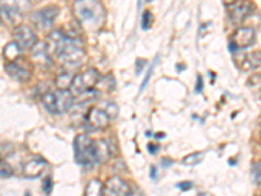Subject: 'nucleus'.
<instances>
[{
	"label": "nucleus",
	"instance_id": "18",
	"mask_svg": "<svg viewBox=\"0 0 261 196\" xmlns=\"http://www.w3.org/2000/svg\"><path fill=\"white\" fill-rule=\"evenodd\" d=\"M73 79L74 76H72L71 74H60L58 75L55 83H57L58 88L60 90H69L71 89L72 83H73Z\"/></svg>",
	"mask_w": 261,
	"mask_h": 196
},
{
	"label": "nucleus",
	"instance_id": "9",
	"mask_svg": "<svg viewBox=\"0 0 261 196\" xmlns=\"http://www.w3.org/2000/svg\"><path fill=\"white\" fill-rule=\"evenodd\" d=\"M255 38L256 32L252 27H241L232 34L231 43L237 48H247L253 45Z\"/></svg>",
	"mask_w": 261,
	"mask_h": 196
},
{
	"label": "nucleus",
	"instance_id": "1",
	"mask_svg": "<svg viewBox=\"0 0 261 196\" xmlns=\"http://www.w3.org/2000/svg\"><path fill=\"white\" fill-rule=\"evenodd\" d=\"M48 54L67 65H77L85 55L83 43L77 37L67 36L59 30H54L47 36Z\"/></svg>",
	"mask_w": 261,
	"mask_h": 196
},
{
	"label": "nucleus",
	"instance_id": "14",
	"mask_svg": "<svg viewBox=\"0 0 261 196\" xmlns=\"http://www.w3.org/2000/svg\"><path fill=\"white\" fill-rule=\"evenodd\" d=\"M95 163H103L111 157L110 144L106 140H94Z\"/></svg>",
	"mask_w": 261,
	"mask_h": 196
},
{
	"label": "nucleus",
	"instance_id": "6",
	"mask_svg": "<svg viewBox=\"0 0 261 196\" xmlns=\"http://www.w3.org/2000/svg\"><path fill=\"white\" fill-rule=\"evenodd\" d=\"M227 8L228 17L234 24H241L246 20L251 13L252 9V4L249 2H230V3L225 4Z\"/></svg>",
	"mask_w": 261,
	"mask_h": 196
},
{
	"label": "nucleus",
	"instance_id": "4",
	"mask_svg": "<svg viewBox=\"0 0 261 196\" xmlns=\"http://www.w3.org/2000/svg\"><path fill=\"white\" fill-rule=\"evenodd\" d=\"M101 75L97 69L90 68L88 71L83 72V74H79L74 76L73 83H72L71 86V92L73 95H79L80 97L81 94L86 92H90L98 85L99 80H101Z\"/></svg>",
	"mask_w": 261,
	"mask_h": 196
},
{
	"label": "nucleus",
	"instance_id": "23",
	"mask_svg": "<svg viewBox=\"0 0 261 196\" xmlns=\"http://www.w3.org/2000/svg\"><path fill=\"white\" fill-rule=\"evenodd\" d=\"M157 62H158V57H155L154 62H153V64H151V67H150V68H149L148 74H146L145 79H144L143 84H141V88H140V92H143V90L145 89V86L148 85V83H149V79H150L151 74H153V71H154V67H155V64H157Z\"/></svg>",
	"mask_w": 261,
	"mask_h": 196
},
{
	"label": "nucleus",
	"instance_id": "7",
	"mask_svg": "<svg viewBox=\"0 0 261 196\" xmlns=\"http://www.w3.org/2000/svg\"><path fill=\"white\" fill-rule=\"evenodd\" d=\"M13 37H15L17 45L20 46L21 50H30L38 43L37 42L36 33L33 32L27 25H17L13 30Z\"/></svg>",
	"mask_w": 261,
	"mask_h": 196
},
{
	"label": "nucleus",
	"instance_id": "28",
	"mask_svg": "<svg viewBox=\"0 0 261 196\" xmlns=\"http://www.w3.org/2000/svg\"><path fill=\"white\" fill-rule=\"evenodd\" d=\"M192 186H193L192 182H183V183L178 184V187H180L183 191L191 190V187H192Z\"/></svg>",
	"mask_w": 261,
	"mask_h": 196
},
{
	"label": "nucleus",
	"instance_id": "16",
	"mask_svg": "<svg viewBox=\"0 0 261 196\" xmlns=\"http://www.w3.org/2000/svg\"><path fill=\"white\" fill-rule=\"evenodd\" d=\"M4 58L8 60V63L17 62L18 58H20L21 47L17 45V42H11L4 47Z\"/></svg>",
	"mask_w": 261,
	"mask_h": 196
},
{
	"label": "nucleus",
	"instance_id": "17",
	"mask_svg": "<svg viewBox=\"0 0 261 196\" xmlns=\"http://www.w3.org/2000/svg\"><path fill=\"white\" fill-rule=\"evenodd\" d=\"M204 152H193V153H190L186 157L181 160V163L186 165V166H195V165H199L204 161Z\"/></svg>",
	"mask_w": 261,
	"mask_h": 196
},
{
	"label": "nucleus",
	"instance_id": "27",
	"mask_svg": "<svg viewBox=\"0 0 261 196\" xmlns=\"http://www.w3.org/2000/svg\"><path fill=\"white\" fill-rule=\"evenodd\" d=\"M145 59H137L136 60V74H140V71L145 67Z\"/></svg>",
	"mask_w": 261,
	"mask_h": 196
},
{
	"label": "nucleus",
	"instance_id": "19",
	"mask_svg": "<svg viewBox=\"0 0 261 196\" xmlns=\"http://www.w3.org/2000/svg\"><path fill=\"white\" fill-rule=\"evenodd\" d=\"M42 102H43L45 107L47 109V111L54 113V93H45V94L42 95Z\"/></svg>",
	"mask_w": 261,
	"mask_h": 196
},
{
	"label": "nucleus",
	"instance_id": "29",
	"mask_svg": "<svg viewBox=\"0 0 261 196\" xmlns=\"http://www.w3.org/2000/svg\"><path fill=\"white\" fill-rule=\"evenodd\" d=\"M158 149H160V146L155 145V144H149V145H148V151H149V153H151V155L157 153Z\"/></svg>",
	"mask_w": 261,
	"mask_h": 196
},
{
	"label": "nucleus",
	"instance_id": "11",
	"mask_svg": "<svg viewBox=\"0 0 261 196\" xmlns=\"http://www.w3.org/2000/svg\"><path fill=\"white\" fill-rule=\"evenodd\" d=\"M73 104V94L71 90H60L54 92V113L63 114L68 110Z\"/></svg>",
	"mask_w": 261,
	"mask_h": 196
},
{
	"label": "nucleus",
	"instance_id": "12",
	"mask_svg": "<svg viewBox=\"0 0 261 196\" xmlns=\"http://www.w3.org/2000/svg\"><path fill=\"white\" fill-rule=\"evenodd\" d=\"M47 167V161L42 157H33L27 161L24 165V177L29 179L38 178L43 174V172Z\"/></svg>",
	"mask_w": 261,
	"mask_h": 196
},
{
	"label": "nucleus",
	"instance_id": "22",
	"mask_svg": "<svg viewBox=\"0 0 261 196\" xmlns=\"http://www.w3.org/2000/svg\"><path fill=\"white\" fill-rule=\"evenodd\" d=\"M0 174H2V178L7 179L9 177H12L13 170L12 167L9 166V163L6 162L4 160H2V169H0Z\"/></svg>",
	"mask_w": 261,
	"mask_h": 196
},
{
	"label": "nucleus",
	"instance_id": "26",
	"mask_svg": "<svg viewBox=\"0 0 261 196\" xmlns=\"http://www.w3.org/2000/svg\"><path fill=\"white\" fill-rule=\"evenodd\" d=\"M204 88V80H202L201 75H197V80H196V92L200 93Z\"/></svg>",
	"mask_w": 261,
	"mask_h": 196
},
{
	"label": "nucleus",
	"instance_id": "34",
	"mask_svg": "<svg viewBox=\"0 0 261 196\" xmlns=\"http://www.w3.org/2000/svg\"><path fill=\"white\" fill-rule=\"evenodd\" d=\"M258 98H260V100H261V89H260V92H258Z\"/></svg>",
	"mask_w": 261,
	"mask_h": 196
},
{
	"label": "nucleus",
	"instance_id": "24",
	"mask_svg": "<svg viewBox=\"0 0 261 196\" xmlns=\"http://www.w3.org/2000/svg\"><path fill=\"white\" fill-rule=\"evenodd\" d=\"M42 187H43V192H45L46 195H50L51 191H53V179H51V177H47V178L43 181Z\"/></svg>",
	"mask_w": 261,
	"mask_h": 196
},
{
	"label": "nucleus",
	"instance_id": "35",
	"mask_svg": "<svg viewBox=\"0 0 261 196\" xmlns=\"http://www.w3.org/2000/svg\"><path fill=\"white\" fill-rule=\"evenodd\" d=\"M25 196H30V192H27V193H25Z\"/></svg>",
	"mask_w": 261,
	"mask_h": 196
},
{
	"label": "nucleus",
	"instance_id": "20",
	"mask_svg": "<svg viewBox=\"0 0 261 196\" xmlns=\"http://www.w3.org/2000/svg\"><path fill=\"white\" fill-rule=\"evenodd\" d=\"M151 24H153V15H151L149 9H146L145 12L143 13V16H141V28L143 29H149Z\"/></svg>",
	"mask_w": 261,
	"mask_h": 196
},
{
	"label": "nucleus",
	"instance_id": "3",
	"mask_svg": "<svg viewBox=\"0 0 261 196\" xmlns=\"http://www.w3.org/2000/svg\"><path fill=\"white\" fill-rule=\"evenodd\" d=\"M74 156L79 165L83 167H92L93 163H95L94 140L85 134L77 135L74 139Z\"/></svg>",
	"mask_w": 261,
	"mask_h": 196
},
{
	"label": "nucleus",
	"instance_id": "2",
	"mask_svg": "<svg viewBox=\"0 0 261 196\" xmlns=\"http://www.w3.org/2000/svg\"><path fill=\"white\" fill-rule=\"evenodd\" d=\"M74 15L77 20L83 24L88 25H98L99 21H103L105 11L101 3L98 2H86V0H80L73 4Z\"/></svg>",
	"mask_w": 261,
	"mask_h": 196
},
{
	"label": "nucleus",
	"instance_id": "25",
	"mask_svg": "<svg viewBox=\"0 0 261 196\" xmlns=\"http://www.w3.org/2000/svg\"><path fill=\"white\" fill-rule=\"evenodd\" d=\"M106 113L107 115L110 116V119L115 118V116L118 115V106H116L115 104H107Z\"/></svg>",
	"mask_w": 261,
	"mask_h": 196
},
{
	"label": "nucleus",
	"instance_id": "30",
	"mask_svg": "<svg viewBox=\"0 0 261 196\" xmlns=\"http://www.w3.org/2000/svg\"><path fill=\"white\" fill-rule=\"evenodd\" d=\"M161 163H162V165H163V166H165V167H167V166H169V165H172V163H174V161L170 160L169 157H165V158H162V161H161Z\"/></svg>",
	"mask_w": 261,
	"mask_h": 196
},
{
	"label": "nucleus",
	"instance_id": "31",
	"mask_svg": "<svg viewBox=\"0 0 261 196\" xmlns=\"http://www.w3.org/2000/svg\"><path fill=\"white\" fill-rule=\"evenodd\" d=\"M150 178L153 179V181H157V169H155V166H151Z\"/></svg>",
	"mask_w": 261,
	"mask_h": 196
},
{
	"label": "nucleus",
	"instance_id": "33",
	"mask_svg": "<svg viewBox=\"0 0 261 196\" xmlns=\"http://www.w3.org/2000/svg\"><path fill=\"white\" fill-rule=\"evenodd\" d=\"M186 67H181V65H178V71H181V69H184Z\"/></svg>",
	"mask_w": 261,
	"mask_h": 196
},
{
	"label": "nucleus",
	"instance_id": "15",
	"mask_svg": "<svg viewBox=\"0 0 261 196\" xmlns=\"http://www.w3.org/2000/svg\"><path fill=\"white\" fill-rule=\"evenodd\" d=\"M84 196H105V183H102L101 179L93 178L86 184Z\"/></svg>",
	"mask_w": 261,
	"mask_h": 196
},
{
	"label": "nucleus",
	"instance_id": "10",
	"mask_svg": "<svg viewBox=\"0 0 261 196\" xmlns=\"http://www.w3.org/2000/svg\"><path fill=\"white\" fill-rule=\"evenodd\" d=\"M86 123L92 130H101L106 128L110 123V116L107 115L106 110H101L97 107H92L86 114Z\"/></svg>",
	"mask_w": 261,
	"mask_h": 196
},
{
	"label": "nucleus",
	"instance_id": "8",
	"mask_svg": "<svg viewBox=\"0 0 261 196\" xmlns=\"http://www.w3.org/2000/svg\"><path fill=\"white\" fill-rule=\"evenodd\" d=\"M59 15V8L57 6H47L45 8L36 11L32 13V21L41 29L48 28L54 22V20Z\"/></svg>",
	"mask_w": 261,
	"mask_h": 196
},
{
	"label": "nucleus",
	"instance_id": "21",
	"mask_svg": "<svg viewBox=\"0 0 261 196\" xmlns=\"http://www.w3.org/2000/svg\"><path fill=\"white\" fill-rule=\"evenodd\" d=\"M252 176H253V181H255V183L258 184V186H261V161L253 163Z\"/></svg>",
	"mask_w": 261,
	"mask_h": 196
},
{
	"label": "nucleus",
	"instance_id": "13",
	"mask_svg": "<svg viewBox=\"0 0 261 196\" xmlns=\"http://www.w3.org/2000/svg\"><path fill=\"white\" fill-rule=\"evenodd\" d=\"M4 69H6L7 74L11 76L12 79L17 81H25L29 79L30 71L25 67L24 64H21L18 62H12V63H7L4 65Z\"/></svg>",
	"mask_w": 261,
	"mask_h": 196
},
{
	"label": "nucleus",
	"instance_id": "5",
	"mask_svg": "<svg viewBox=\"0 0 261 196\" xmlns=\"http://www.w3.org/2000/svg\"><path fill=\"white\" fill-rule=\"evenodd\" d=\"M132 188L129 183L119 176H113L105 182V196H130Z\"/></svg>",
	"mask_w": 261,
	"mask_h": 196
},
{
	"label": "nucleus",
	"instance_id": "32",
	"mask_svg": "<svg viewBox=\"0 0 261 196\" xmlns=\"http://www.w3.org/2000/svg\"><path fill=\"white\" fill-rule=\"evenodd\" d=\"M155 136H157V139H163L165 134H161V132H160V134H157V135H155Z\"/></svg>",
	"mask_w": 261,
	"mask_h": 196
}]
</instances>
